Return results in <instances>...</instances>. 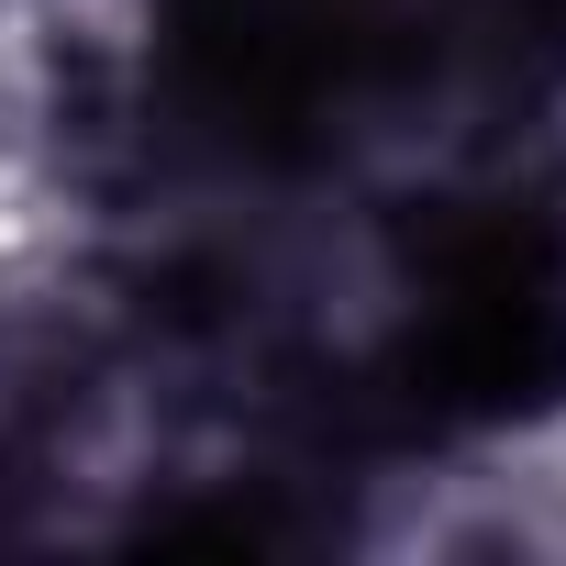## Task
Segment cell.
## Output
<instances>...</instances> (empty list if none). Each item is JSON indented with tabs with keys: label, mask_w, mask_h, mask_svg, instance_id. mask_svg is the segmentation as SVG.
I'll list each match as a JSON object with an SVG mask.
<instances>
[{
	"label": "cell",
	"mask_w": 566,
	"mask_h": 566,
	"mask_svg": "<svg viewBox=\"0 0 566 566\" xmlns=\"http://www.w3.org/2000/svg\"><path fill=\"white\" fill-rule=\"evenodd\" d=\"M400 389L422 422H522L566 400V222L544 200H467L422 244Z\"/></svg>",
	"instance_id": "1"
}]
</instances>
